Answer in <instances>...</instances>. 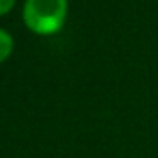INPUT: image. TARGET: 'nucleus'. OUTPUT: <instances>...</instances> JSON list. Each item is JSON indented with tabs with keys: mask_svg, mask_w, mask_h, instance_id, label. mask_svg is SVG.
Masks as SVG:
<instances>
[{
	"mask_svg": "<svg viewBox=\"0 0 158 158\" xmlns=\"http://www.w3.org/2000/svg\"><path fill=\"white\" fill-rule=\"evenodd\" d=\"M14 46H15V41H14V38H12V34L7 29L0 27V65L5 63L12 56Z\"/></svg>",
	"mask_w": 158,
	"mask_h": 158,
	"instance_id": "f03ea898",
	"label": "nucleus"
},
{
	"mask_svg": "<svg viewBox=\"0 0 158 158\" xmlns=\"http://www.w3.org/2000/svg\"><path fill=\"white\" fill-rule=\"evenodd\" d=\"M17 0H0V17L7 15L9 12H12V9L15 7Z\"/></svg>",
	"mask_w": 158,
	"mask_h": 158,
	"instance_id": "7ed1b4c3",
	"label": "nucleus"
},
{
	"mask_svg": "<svg viewBox=\"0 0 158 158\" xmlns=\"http://www.w3.org/2000/svg\"><path fill=\"white\" fill-rule=\"evenodd\" d=\"M68 0H24L22 22L36 36H55L68 19Z\"/></svg>",
	"mask_w": 158,
	"mask_h": 158,
	"instance_id": "f257e3e1",
	"label": "nucleus"
}]
</instances>
